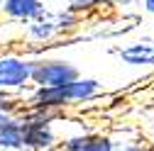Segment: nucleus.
I'll list each match as a JSON object with an SVG mask.
<instances>
[{
	"label": "nucleus",
	"instance_id": "nucleus-11",
	"mask_svg": "<svg viewBox=\"0 0 154 151\" xmlns=\"http://www.w3.org/2000/svg\"><path fill=\"white\" fill-rule=\"evenodd\" d=\"M103 7H105L103 0H66V10H71L73 15H79V17L95 15V12H100Z\"/></svg>",
	"mask_w": 154,
	"mask_h": 151
},
{
	"label": "nucleus",
	"instance_id": "nucleus-4",
	"mask_svg": "<svg viewBox=\"0 0 154 151\" xmlns=\"http://www.w3.org/2000/svg\"><path fill=\"white\" fill-rule=\"evenodd\" d=\"M76 78H81V71L73 61L61 56H34L32 88H59Z\"/></svg>",
	"mask_w": 154,
	"mask_h": 151
},
{
	"label": "nucleus",
	"instance_id": "nucleus-5",
	"mask_svg": "<svg viewBox=\"0 0 154 151\" xmlns=\"http://www.w3.org/2000/svg\"><path fill=\"white\" fill-rule=\"evenodd\" d=\"M118 141L110 134L103 132H81V134H71L64 137V141L59 144L61 151H118Z\"/></svg>",
	"mask_w": 154,
	"mask_h": 151
},
{
	"label": "nucleus",
	"instance_id": "nucleus-18",
	"mask_svg": "<svg viewBox=\"0 0 154 151\" xmlns=\"http://www.w3.org/2000/svg\"><path fill=\"white\" fill-rule=\"evenodd\" d=\"M0 151H3V149H0Z\"/></svg>",
	"mask_w": 154,
	"mask_h": 151
},
{
	"label": "nucleus",
	"instance_id": "nucleus-1",
	"mask_svg": "<svg viewBox=\"0 0 154 151\" xmlns=\"http://www.w3.org/2000/svg\"><path fill=\"white\" fill-rule=\"evenodd\" d=\"M103 95V83L95 78H76L66 85L59 88H29L25 93L22 107H32V110H51V112H61L64 107L71 105H81V102H91L95 98Z\"/></svg>",
	"mask_w": 154,
	"mask_h": 151
},
{
	"label": "nucleus",
	"instance_id": "nucleus-2",
	"mask_svg": "<svg viewBox=\"0 0 154 151\" xmlns=\"http://www.w3.org/2000/svg\"><path fill=\"white\" fill-rule=\"evenodd\" d=\"M61 112L51 110H32L22 107L20 120L25 132V149L27 151H56L59 149V134H56V120Z\"/></svg>",
	"mask_w": 154,
	"mask_h": 151
},
{
	"label": "nucleus",
	"instance_id": "nucleus-7",
	"mask_svg": "<svg viewBox=\"0 0 154 151\" xmlns=\"http://www.w3.org/2000/svg\"><path fill=\"white\" fill-rule=\"evenodd\" d=\"M49 12V7L44 5V0H5L3 3V17H8V20L12 22H34L39 20V17H44Z\"/></svg>",
	"mask_w": 154,
	"mask_h": 151
},
{
	"label": "nucleus",
	"instance_id": "nucleus-15",
	"mask_svg": "<svg viewBox=\"0 0 154 151\" xmlns=\"http://www.w3.org/2000/svg\"><path fill=\"white\" fill-rule=\"evenodd\" d=\"M140 5H142V10H144V12L154 15V0H140Z\"/></svg>",
	"mask_w": 154,
	"mask_h": 151
},
{
	"label": "nucleus",
	"instance_id": "nucleus-12",
	"mask_svg": "<svg viewBox=\"0 0 154 151\" xmlns=\"http://www.w3.org/2000/svg\"><path fill=\"white\" fill-rule=\"evenodd\" d=\"M0 112L3 115H20L22 112V100L17 95H12V93L0 90Z\"/></svg>",
	"mask_w": 154,
	"mask_h": 151
},
{
	"label": "nucleus",
	"instance_id": "nucleus-13",
	"mask_svg": "<svg viewBox=\"0 0 154 151\" xmlns=\"http://www.w3.org/2000/svg\"><path fill=\"white\" fill-rule=\"evenodd\" d=\"M118 151H154V146L144 141H127V144H120Z\"/></svg>",
	"mask_w": 154,
	"mask_h": 151
},
{
	"label": "nucleus",
	"instance_id": "nucleus-16",
	"mask_svg": "<svg viewBox=\"0 0 154 151\" xmlns=\"http://www.w3.org/2000/svg\"><path fill=\"white\" fill-rule=\"evenodd\" d=\"M3 3H5V0H0V12H3Z\"/></svg>",
	"mask_w": 154,
	"mask_h": 151
},
{
	"label": "nucleus",
	"instance_id": "nucleus-9",
	"mask_svg": "<svg viewBox=\"0 0 154 151\" xmlns=\"http://www.w3.org/2000/svg\"><path fill=\"white\" fill-rule=\"evenodd\" d=\"M0 149L3 151H27L25 149V132H22L20 115H15L3 129H0Z\"/></svg>",
	"mask_w": 154,
	"mask_h": 151
},
{
	"label": "nucleus",
	"instance_id": "nucleus-14",
	"mask_svg": "<svg viewBox=\"0 0 154 151\" xmlns=\"http://www.w3.org/2000/svg\"><path fill=\"white\" fill-rule=\"evenodd\" d=\"M105 7H118V10H125L130 5H134V0H103Z\"/></svg>",
	"mask_w": 154,
	"mask_h": 151
},
{
	"label": "nucleus",
	"instance_id": "nucleus-17",
	"mask_svg": "<svg viewBox=\"0 0 154 151\" xmlns=\"http://www.w3.org/2000/svg\"><path fill=\"white\" fill-rule=\"evenodd\" d=\"M56 151H61V149H56Z\"/></svg>",
	"mask_w": 154,
	"mask_h": 151
},
{
	"label": "nucleus",
	"instance_id": "nucleus-10",
	"mask_svg": "<svg viewBox=\"0 0 154 151\" xmlns=\"http://www.w3.org/2000/svg\"><path fill=\"white\" fill-rule=\"evenodd\" d=\"M49 15H51V20H54V25H56V29H59L61 37H69V34H73V32H79V29H81L83 17L73 15V12L66 10V7H64V10H56V12L49 10Z\"/></svg>",
	"mask_w": 154,
	"mask_h": 151
},
{
	"label": "nucleus",
	"instance_id": "nucleus-8",
	"mask_svg": "<svg viewBox=\"0 0 154 151\" xmlns=\"http://www.w3.org/2000/svg\"><path fill=\"white\" fill-rule=\"evenodd\" d=\"M59 37L61 34H59V29H56V25H54L49 12L44 17H39V20L25 25V39L32 42V44H49L54 39H59Z\"/></svg>",
	"mask_w": 154,
	"mask_h": 151
},
{
	"label": "nucleus",
	"instance_id": "nucleus-3",
	"mask_svg": "<svg viewBox=\"0 0 154 151\" xmlns=\"http://www.w3.org/2000/svg\"><path fill=\"white\" fill-rule=\"evenodd\" d=\"M34 56L20 51H0V90L22 95L32 88Z\"/></svg>",
	"mask_w": 154,
	"mask_h": 151
},
{
	"label": "nucleus",
	"instance_id": "nucleus-6",
	"mask_svg": "<svg viewBox=\"0 0 154 151\" xmlns=\"http://www.w3.org/2000/svg\"><path fill=\"white\" fill-rule=\"evenodd\" d=\"M115 56L132 68H154V39L127 42L115 49Z\"/></svg>",
	"mask_w": 154,
	"mask_h": 151
}]
</instances>
